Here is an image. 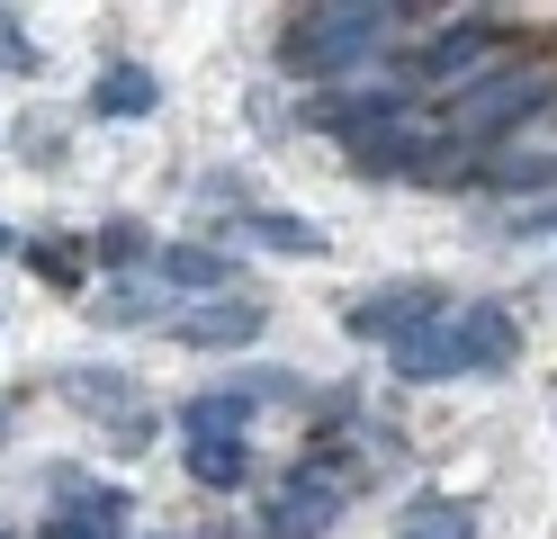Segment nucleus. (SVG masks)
<instances>
[{"mask_svg": "<svg viewBox=\"0 0 557 539\" xmlns=\"http://www.w3.org/2000/svg\"><path fill=\"white\" fill-rule=\"evenodd\" d=\"M90 261H99V270H117V279H145V270H153V234L135 225V216H117V225H99V234H90Z\"/></svg>", "mask_w": 557, "mask_h": 539, "instance_id": "a211bd4d", "label": "nucleus"}, {"mask_svg": "<svg viewBox=\"0 0 557 539\" xmlns=\"http://www.w3.org/2000/svg\"><path fill=\"white\" fill-rule=\"evenodd\" d=\"M512 351H521V315L495 306V297H476V306H449L432 333H413L387 351V369L405 387H449V378H495L512 369Z\"/></svg>", "mask_w": 557, "mask_h": 539, "instance_id": "f257e3e1", "label": "nucleus"}, {"mask_svg": "<svg viewBox=\"0 0 557 539\" xmlns=\"http://www.w3.org/2000/svg\"><path fill=\"white\" fill-rule=\"evenodd\" d=\"M324 135H342V144H360V135H377V126H396V118H413V90L405 82H377V72H360V82H342V90H324L315 108H306Z\"/></svg>", "mask_w": 557, "mask_h": 539, "instance_id": "6e6552de", "label": "nucleus"}, {"mask_svg": "<svg viewBox=\"0 0 557 539\" xmlns=\"http://www.w3.org/2000/svg\"><path fill=\"white\" fill-rule=\"evenodd\" d=\"M0 539H10V530H0Z\"/></svg>", "mask_w": 557, "mask_h": 539, "instance_id": "b1692460", "label": "nucleus"}, {"mask_svg": "<svg viewBox=\"0 0 557 539\" xmlns=\"http://www.w3.org/2000/svg\"><path fill=\"white\" fill-rule=\"evenodd\" d=\"M441 315H449V287H441V279H405V287H377V297H360L351 315H342V333L396 351V342H413V333H432Z\"/></svg>", "mask_w": 557, "mask_h": 539, "instance_id": "423d86ee", "label": "nucleus"}, {"mask_svg": "<svg viewBox=\"0 0 557 539\" xmlns=\"http://www.w3.org/2000/svg\"><path fill=\"white\" fill-rule=\"evenodd\" d=\"M405 27H432L413 10H297L288 36H278V63L297 82H360V72L387 63V46Z\"/></svg>", "mask_w": 557, "mask_h": 539, "instance_id": "f03ea898", "label": "nucleus"}, {"mask_svg": "<svg viewBox=\"0 0 557 539\" xmlns=\"http://www.w3.org/2000/svg\"><path fill=\"white\" fill-rule=\"evenodd\" d=\"M504 234H512V243H521V234H557V207H531V216H512Z\"/></svg>", "mask_w": 557, "mask_h": 539, "instance_id": "412c9836", "label": "nucleus"}, {"mask_svg": "<svg viewBox=\"0 0 557 539\" xmlns=\"http://www.w3.org/2000/svg\"><path fill=\"white\" fill-rule=\"evenodd\" d=\"M270 333V306L261 297H198V306H171V323H162V342H181V351H252Z\"/></svg>", "mask_w": 557, "mask_h": 539, "instance_id": "0eeeda50", "label": "nucleus"}, {"mask_svg": "<svg viewBox=\"0 0 557 539\" xmlns=\"http://www.w3.org/2000/svg\"><path fill=\"white\" fill-rule=\"evenodd\" d=\"M396 539H476V513H468V503L423 494V503H413V513L396 522Z\"/></svg>", "mask_w": 557, "mask_h": 539, "instance_id": "aec40b11", "label": "nucleus"}, {"mask_svg": "<svg viewBox=\"0 0 557 539\" xmlns=\"http://www.w3.org/2000/svg\"><path fill=\"white\" fill-rule=\"evenodd\" d=\"M342 513H351V458L342 450H306L278 494L261 503V539H324Z\"/></svg>", "mask_w": 557, "mask_h": 539, "instance_id": "39448f33", "label": "nucleus"}, {"mask_svg": "<svg viewBox=\"0 0 557 539\" xmlns=\"http://www.w3.org/2000/svg\"><path fill=\"white\" fill-rule=\"evenodd\" d=\"M171 306H181L171 287H153V279H117V287H99V297H90V323H117V333H126V323H153V333H162Z\"/></svg>", "mask_w": 557, "mask_h": 539, "instance_id": "4468645a", "label": "nucleus"}, {"mask_svg": "<svg viewBox=\"0 0 557 539\" xmlns=\"http://www.w3.org/2000/svg\"><path fill=\"white\" fill-rule=\"evenodd\" d=\"M153 287H171V297H234V261L216 243H153V270H145Z\"/></svg>", "mask_w": 557, "mask_h": 539, "instance_id": "9d476101", "label": "nucleus"}, {"mask_svg": "<svg viewBox=\"0 0 557 539\" xmlns=\"http://www.w3.org/2000/svg\"><path fill=\"white\" fill-rule=\"evenodd\" d=\"M495 63H512V27L504 19H432V46H413L396 63V82L405 90H432V99H459L468 82H485Z\"/></svg>", "mask_w": 557, "mask_h": 539, "instance_id": "20e7f679", "label": "nucleus"}, {"mask_svg": "<svg viewBox=\"0 0 557 539\" xmlns=\"http://www.w3.org/2000/svg\"><path fill=\"white\" fill-rule=\"evenodd\" d=\"M441 154V126L432 118H396V126H377L351 144V171L360 180H423V162Z\"/></svg>", "mask_w": 557, "mask_h": 539, "instance_id": "1a4fd4ad", "label": "nucleus"}, {"mask_svg": "<svg viewBox=\"0 0 557 539\" xmlns=\"http://www.w3.org/2000/svg\"><path fill=\"white\" fill-rule=\"evenodd\" d=\"M243 422H252V405L234 387H207V395L181 405V441H243Z\"/></svg>", "mask_w": 557, "mask_h": 539, "instance_id": "dca6fc26", "label": "nucleus"}, {"mask_svg": "<svg viewBox=\"0 0 557 539\" xmlns=\"http://www.w3.org/2000/svg\"><path fill=\"white\" fill-rule=\"evenodd\" d=\"M18 261L37 270L46 287H63V297H82V279H90V252H82V243H63V234H37V243H18Z\"/></svg>", "mask_w": 557, "mask_h": 539, "instance_id": "6ab92c4d", "label": "nucleus"}, {"mask_svg": "<svg viewBox=\"0 0 557 539\" xmlns=\"http://www.w3.org/2000/svg\"><path fill=\"white\" fill-rule=\"evenodd\" d=\"M153 108H162V82L145 63H109L90 82V118H153Z\"/></svg>", "mask_w": 557, "mask_h": 539, "instance_id": "2eb2a0df", "label": "nucleus"}, {"mask_svg": "<svg viewBox=\"0 0 557 539\" xmlns=\"http://www.w3.org/2000/svg\"><path fill=\"white\" fill-rule=\"evenodd\" d=\"M54 387H63V405H82V414H99L109 431H126L135 414H145V387H135L126 369H63Z\"/></svg>", "mask_w": 557, "mask_h": 539, "instance_id": "f8f14e48", "label": "nucleus"}, {"mask_svg": "<svg viewBox=\"0 0 557 539\" xmlns=\"http://www.w3.org/2000/svg\"><path fill=\"white\" fill-rule=\"evenodd\" d=\"M216 234H225V243H261V252H288V261H315V252H324V234L306 225V216H270V207H234Z\"/></svg>", "mask_w": 557, "mask_h": 539, "instance_id": "ddd939ff", "label": "nucleus"}, {"mask_svg": "<svg viewBox=\"0 0 557 539\" xmlns=\"http://www.w3.org/2000/svg\"><path fill=\"white\" fill-rule=\"evenodd\" d=\"M207 539H243V530H207Z\"/></svg>", "mask_w": 557, "mask_h": 539, "instance_id": "5701e85b", "label": "nucleus"}, {"mask_svg": "<svg viewBox=\"0 0 557 539\" xmlns=\"http://www.w3.org/2000/svg\"><path fill=\"white\" fill-rule=\"evenodd\" d=\"M10 252H18V234H10V225H0V261H10Z\"/></svg>", "mask_w": 557, "mask_h": 539, "instance_id": "4be33fe9", "label": "nucleus"}, {"mask_svg": "<svg viewBox=\"0 0 557 539\" xmlns=\"http://www.w3.org/2000/svg\"><path fill=\"white\" fill-rule=\"evenodd\" d=\"M468 180H476V189H495V198L557 189V144H495V154L468 162Z\"/></svg>", "mask_w": 557, "mask_h": 539, "instance_id": "9b49d317", "label": "nucleus"}, {"mask_svg": "<svg viewBox=\"0 0 557 539\" xmlns=\"http://www.w3.org/2000/svg\"><path fill=\"white\" fill-rule=\"evenodd\" d=\"M540 108H557V72L512 54V63L485 72V82H468L459 99H441V135L459 144V154H495V144H512Z\"/></svg>", "mask_w": 557, "mask_h": 539, "instance_id": "7ed1b4c3", "label": "nucleus"}, {"mask_svg": "<svg viewBox=\"0 0 557 539\" xmlns=\"http://www.w3.org/2000/svg\"><path fill=\"white\" fill-rule=\"evenodd\" d=\"M189 477L207 494H243L252 486V441H189Z\"/></svg>", "mask_w": 557, "mask_h": 539, "instance_id": "f3484780", "label": "nucleus"}]
</instances>
